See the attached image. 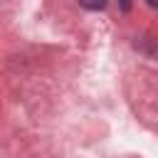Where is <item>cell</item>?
<instances>
[{"instance_id":"6da1fadb","label":"cell","mask_w":158,"mask_h":158,"mask_svg":"<svg viewBox=\"0 0 158 158\" xmlns=\"http://www.w3.org/2000/svg\"><path fill=\"white\" fill-rule=\"evenodd\" d=\"M109 0H79V5H84L86 10H104Z\"/></svg>"},{"instance_id":"7a4b0ae2","label":"cell","mask_w":158,"mask_h":158,"mask_svg":"<svg viewBox=\"0 0 158 158\" xmlns=\"http://www.w3.org/2000/svg\"><path fill=\"white\" fill-rule=\"evenodd\" d=\"M121 2V10H131V0H118Z\"/></svg>"},{"instance_id":"3957f363","label":"cell","mask_w":158,"mask_h":158,"mask_svg":"<svg viewBox=\"0 0 158 158\" xmlns=\"http://www.w3.org/2000/svg\"><path fill=\"white\" fill-rule=\"evenodd\" d=\"M148 2H151V5H156V0H148Z\"/></svg>"}]
</instances>
